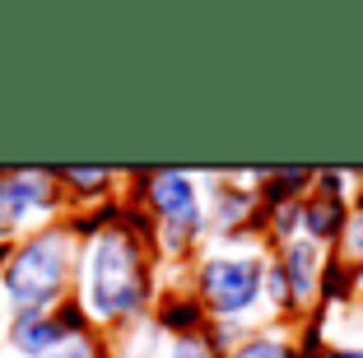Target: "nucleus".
Returning a JSON list of instances; mask_svg holds the SVG:
<instances>
[{"label": "nucleus", "mask_w": 363, "mask_h": 358, "mask_svg": "<svg viewBox=\"0 0 363 358\" xmlns=\"http://www.w3.org/2000/svg\"><path fill=\"white\" fill-rule=\"evenodd\" d=\"M159 252H154L150 219L140 210H112V219L89 233L79 247L75 298L94 326L130 330L150 321L159 303Z\"/></svg>", "instance_id": "1"}, {"label": "nucleus", "mask_w": 363, "mask_h": 358, "mask_svg": "<svg viewBox=\"0 0 363 358\" xmlns=\"http://www.w3.org/2000/svg\"><path fill=\"white\" fill-rule=\"evenodd\" d=\"M75 279H79V237L61 219L10 247V256L0 265V307H5V316L52 312L65 298H75Z\"/></svg>", "instance_id": "2"}, {"label": "nucleus", "mask_w": 363, "mask_h": 358, "mask_svg": "<svg viewBox=\"0 0 363 358\" xmlns=\"http://www.w3.org/2000/svg\"><path fill=\"white\" fill-rule=\"evenodd\" d=\"M135 210L150 219L154 252L159 261H191L201 256V247L210 242L205 228V186L196 172L182 168H150L135 172V191H130Z\"/></svg>", "instance_id": "3"}, {"label": "nucleus", "mask_w": 363, "mask_h": 358, "mask_svg": "<svg viewBox=\"0 0 363 358\" xmlns=\"http://www.w3.org/2000/svg\"><path fill=\"white\" fill-rule=\"evenodd\" d=\"M270 252L261 242H210L196 256V298L210 321L247 326L266 303Z\"/></svg>", "instance_id": "4"}, {"label": "nucleus", "mask_w": 363, "mask_h": 358, "mask_svg": "<svg viewBox=\"0 0 363 358\" xmlns=\"http://www.w3.org/2000/svg\"><path fill=\"white\" fill-rule=\"evenodd\" d=\"M70 210L56 172L47 168H0V247L23 242L28 233L61 223Z\"/></svg>", "instance_id": "5"}, {"label": "nucleus", "mask_w": 363, "mask_h": 358, "mask_svg": "<svg viewBox=\"0 0 363 358\" xmlns=\"http://www.w3.org/2000/svg\"><path fill=\"white\" fill-rule=\"evenodd\" d=\"M326 247L298 242L270 252V274H266V303L275 307V316H308L321 303V270H326Z\"/></svg>", "instance_id": "6"}, {"label": "nucleus", "mask_w": 363, "mask_h": 358, "mask_svg": "<svg viewBox=\"0 0 363 358\" xmlns=\"http://www.w3.org/2000/svg\"><path fill=\"white\" fill-rule=\"evenodd\" d=\"M266 219V205L257 196V181L242 172H214L205 191V228L210 242H247Z\"/></svg>", "instance_id": "7"}, {"label": "nucleus", "mask_w": 363, "mask_h": 358, "mask_svg": "<svg viewBox=\"0 0 363 358\" xmlns=\"http://www.w3.org/2000/svg\"><path fill=\"white\" fill-rule=\"evenodd\" d=\"M65 340L70 335H65L56 307L52 312H14V316H5V349H10L14 358H47V354H56Z\"/></svg>", "instance_id": "8"}, {"label": "nucleus", "mask_w": 363, "mask_h": 358, "mask_svg": "<svg viewBox=\"0 0 363 358\" xmlns=\"http://www.w3.org/2000/svg\"><path fill=\"white\" fill-rule=\"evenodd\" d=\"M350 214H354V201L331 196V191H308L303 196V237L331 252V247H340L345 228H350Z\"/></svg>", "instance_id": "9"}, {"label": "nucleus", "mask_w": 363, "mask_h": 358, "mask_svg": "<svg viewBox=\"0 0 363 358\" xmlns=\"http://www.w3.org/2000/svg\"><path fill=\"white\" fill-rule=\"evenodd\" d=\"M150 321L168 340H186V335H205V330H210V316H205V307H201L196 293H159Z\"/></svg>", "instance_id": "10"}, {"label": "nucleus", "mask_w": 363, "mask_h": 358, "mask_svg": "<svg viewBox=\"0 0 363 358\" xmlns=\"http://www.w3.org/2000/svg\"><path fill=\"white\" fill-rule=\"evenodd\" d=\"M56 181H61L65 201L75 210V205H107V196L117 186V172H107V168H61Z\"/></svg>", "instance_id": "11"}, {"label": "nucleus", "mask_w": 363, "mask_h": 358, "mask_svg": "<svg viewBox=\"0 0 363 358\" xmlns=\"http://www.w3.org/2000/svg\"><path fill=\"white\" fill-rule=\"evenodd\" d=\"M224 358H298V340H289L279 326H252Z\"/></svg>", "instance_id": "12"}, {"label": "nucleus", "mask_w": 363, "mask_h": 358, "mask_svg": "<svg viewBox=\"0 0 363 358\" xmlns=\"http://www.w3.org/2000/svg\"><path fill=\"white\" fill-rule=\"evenodd\" d=\"M163 354H168V335H163L154 321L130 326L126 335L117 340V349H112V358H163Z\"/></svg>", "instance_id": "13"}, {"label": "nucleus", "mask_w": 363, "mask_h": 358, "mask_svg": "<svg viewBox=\"0 0 363 358\" xmlns=\"http://www.w3.org/2000/svg\"><path fill=\"white\" fill-rule=\"evenodd\" d=\"M340 252H345V265L363 270V201H354L350 228H345V237H340Z\"/></svg>", "instance_id": "14"}, {"label": "nucleus", "mask_w": 363, "mask_h": 358, "mask_svg": "<svg viewBox=\"0 0 363 358\" xmlns=\"http://www.w3.org/2000/svg\"><path fill=\"white\" fill-rule=\"evenodd\" d=\"M47 358H112V349H103L98 335H79V340H65V345Z\"/></svg>", "instance_id": "15"}, {"label": "nucleus", "mask_w": 363, "mask_h": 358, "mask_svg": "<svg viewBox=\"0 0 363 358\" xmlns=\"http://www.w3.org/2000/svg\"><path fill=\"white\" fill-rule=\"evenodd\" d=\"M163 358H219V354L210 349L205 335H186V340H168V354Z\"/></svg>", "instance_id": "16"}, {"label": "nucleus", "mask_w": 363, "mask_h": 358, "mask_svg": "<svg viewBox=\"0 0 363 358\" xmlns=\"http://www.w3.org/2000/svg\"><path fill=\"white\" fill-rule=\"evenodd\" d=\"M317 358H363V345H354V340L350 345H326Z\"/></svg>", "instance_id": "17"}, {"label": "nucleus", "mask_w": 363, "mask_h": 358, "mask_svg": "<svg viewBox=\"0 0 363 358\" xmlns=\"http://www.w3.org/2000/svg\"><path fill=\"white\" fill-rule=\"evenodd\" d=\"M359 201H363V196H359Z\"/></svg>", "instance_id": "18"}]
</instances>
